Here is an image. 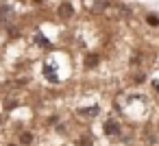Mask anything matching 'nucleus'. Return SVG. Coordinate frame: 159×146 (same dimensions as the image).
<instances>
[{"label":"nucleus","instance_id":"obj_3","mask_svg":"<svg viewBox=\"0 0 159 146\" xmlns=\"http://www.w3.org/2000/svg\"><path fill=\"white\" fill-rule=\"evenodd\" d=\"M98 63H100V55H96V52L85 55V61H83V66H85V68H96Z\"/></svg>","mask_w":159,"mask_h":146},{"label":"nucleus","instance_id":"obj_4","mask_svg":"<svg viewBox=\"0 0 159 146\" xmlns=\"http://www.w3.org/2000/svg\"><path fill=\"white\" fill-rule=\"evenodd\" d=\"M13 9L9 7V5H0V20L2 22H9V20H13Z\"/></svg>","mask_w":159,"mask_h":146},{"label":"nucleus","instance_id":"obj_5","mask_svg":"<svg viewBox=\"0 0 159 146\" xmlns=\"http://www.w3.org/2000/svg\"><path fill=\"white\" fill-rule=\"evenodd\" d=\"M146 24L152 29H159V16L157 13H146Z\"/></svg>","mask_w":159,"mask_h":146},{"label":"nucleus","instance_id":"obj_12","mask_svg":"<svg viewBox=\"0 0 159 146\" xmlns=\"http://www.w3.org/2000/svg\"><path fill=\"white\" fill-rule=\"evenodd\" d=\"M11 146H13V144H11Z\"/></svg>","mask_w":159,"mask_h":146},{"label":"nucleus","instance_id":"obj_1","mask_svg":"<svg viewBox=\"0 0 159 146\" xmlns=\"http://www.w3.org/2000/svg\"><path fill=\"white\" fill-rule=\"evenodd\" d=\"M57 16H59L61 20H70V18L74 16V5H72V2H61V5L57 7Z\"/></svg>","mask_w":159,"mask_h":146},{"label":"nucleus","instance_id":"obj_8","mask_svg":"<svg viewBox=\"0 0 159 146\" xmlns=\"http://www.w3.org/2000/svg\"><path fill=\"white\" fill-rule=\"evenodd\" d=\"M20 142H22V144H31V142H33V135H31V133H22V135H20Z\"/></svg>","mask_w":159,"mask_h":146},{"label":"nucleus","instance_id":"obj_10","mask_svg":"<svg viewBox=\"0 0 159 146\" xmlns=\"http://www.w3.org/2000/svg\"><path fill=\"white\" fill-rule=\"evenodd\" d=\"M133 81H135V83H144V81H146V76H144V74H137Z\"/></svg>","mask_w":159,"mask_h":146},{"label":"nucleus","instance_id":"obj_11","mask_svg":"<svg viewBox=\"0 0 159 146\" xmlns=\"http://www.w3.org/2000/svg\"><path fill=\"white\" fill-rule=\"evenodd\" d=\"M155 89H157V92H159V83H155Z\"/></svg>","mask_w":159,"mask_h":146},{"label":"nucleus","instance_id":"obj_6","mask_svg":"<svg viewBox=\"0 0 159 146\" xmlns=\"http://www.w3.org/2000/svg\"><path fill=\"white\" fill-rule=\"evenodd\" d=\"M35 42H39V46H42V48H50V42H48L42 33H35Z\"/></svg>","mask_w":159,"mask_h":146},{"label":"nucleus","instance_id":"obj_9","mask_svg":"<svg viewBox=\"0 0 159 146\" xmlns=\"http://www.w3.org/2000/svg\"><path fill=\"white\" fill-rule=\"evenodd\" d=\"M81 146H92V137H87V135H85V137L81 139Z\"/></svg>","mask_w":159,"mask_h":146},{"label":"nucleus","instance_id":"obj_7","mask_svg":"<svg viewBox=\"0 0 159 146\" xmlns=\"http://www.w3.org/2000/svg\"><path fill=\"white\" fill-rule=\"evenodd\" d=\"M98 111H100V109H98L96 105H94V107H89V109H79V113H81V116H89V118H92V116H96Z\"/></svg>","mask_w":159,"mask_h":146},{"label":"nucleus","instance_id":"obj_2","mask_svg":"<svg viewBox=\"0 0 159 146\" xmlns=\"http://www.w3.org/2000/svg\"><path fill=\"white\" fill-rule=\"evenodd\" d=\"M102 129H105V133H107V135H118V133L122 131V126H120V122H118V120H107Z\"/></svg>","mask_w":159,"mask_h":146}]
</instances>
